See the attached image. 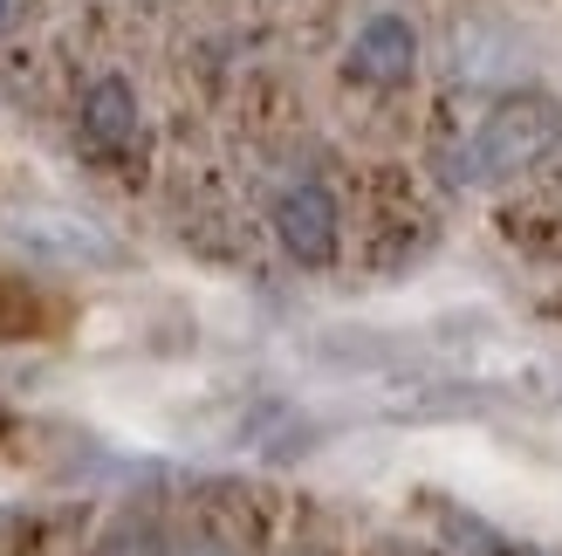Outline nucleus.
I'll list each match as a JSON object with an SVG mask.
<instances>
[{
  "instance_id": "1",
  "label": "nucleus",
  "mask_w": 562,
  "mask_h": 556,
  "mask_svg": "<svg viewBox=\"0 0 562 556\" xmlns=\"http://www.w3.org/2000/svg\"><path fill=\"white\" fill-rule=\"evenodd\" d=\"M562 145V103L549 90H508L467 145V179H521Z\"/></svg>"
},
{
  "instance_id": "2",
  "label": "nucleus",
  "mask_w": 562,
  "mask_h": 556,
  "mask_svg": "<svg viewBox=\"0 0 562 556\" xmlns=\"http://www.w3.org/2000/svg\"><path fill=\"white\" fill-rule=\"evenodd\" d=\"M336 234H344V220H336L329 186H316V179H295V186L274 200V241L289 247V255H295L302 268H323V262H336Z\"/></svg>"
},
{
  "instance_id": "3",
  "label": "nucleus",
  "mask_w": 562,
  "mask_h": 556,
  "mask_svg": "<svg viewBox=\"0 0 562 556\" xmlns=\"http://www.w3.org/2000/svg\"><path fill=\"white\" fill-rule=\"evenodd\" d=\"M350 82H371V90H398V82L418 69V35L405 14H371L357 27V42L344 55Z\"/></svg>"
},
{
  "instance_id": "4",
  "label": "nucleus",
  "mask_w": 562,
  "mask_h": 556,
  "mask_svg": "<svg viewBox=\"0 0 562 556\" xmlns=\"http://www.w3.org/2000/svg\"><path fill=\"white\" fill-rule=\"evenodd\" d=\"M82 145L103 152V158L137 145V97H131L124 76H97L90 90H82Z\"/></svg>"
},
{
  "instance_id": "5",
  "label": "nucleus",
  "mask_w": 562,
  "mask_h": 556,
  "mask_svg": "<svg viewBox=\"0 0 562 556\" xmlns=\"http://www.w3.org/2000/svg\"><path fill=\"white\" fill-rule=\"evenodd\" d=\"M21 234L55 247L63 262H110V255H117V247H110L97 227H82V220H21Z\"/></svg>"
},
{
  "instance_id": "6",
  "label": "nucleus",
  "mask_w": 562,
  "mask_h": 556,
  "mask_svg": "<svg viewBox=\"0 0 562 556\" xmlns=\"http://www.w3.org/2000/svg\"><path fill=\"white\" fill-rule=\"evenodd\" d=\"M90 556H172V543H165V530H158L151 515H117L90 543Z\"/></svg>"
},
{
  "instance_id": "7",
  "label": "nucleus",
  "mask_w": 562,
  "mask_h": 556,
  "mask_svg": "<svg viewBox=\"0 0 562 556\" xmlns=\"http://www.w3.org/2000/svg\"><path fill=\"white\" fill-rule=\"evenodd\" d=\"M172 556H234L227 543H220V536H192L186 549H172Z\"/></svg>"
},
{
  "instance_id": "8",
  "label": "nucleus",
  "mask_w": 562,
  "mask_h": 556,
  "mask_svg": "<svg viewBox=\"0 0 562 556\" xmlns=\"http://www.w3.org/2000/svg\"><path fill=\"white\" fill-rule=\"evenodd\" d=\"M21 14H27V0H0V35H8V27H21Z\"/></svg>"
}]
</instances>
